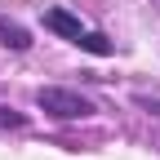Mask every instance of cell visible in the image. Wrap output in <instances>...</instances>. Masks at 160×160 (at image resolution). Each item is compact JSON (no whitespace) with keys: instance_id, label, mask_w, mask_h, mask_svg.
Returning a JSON list of instances; mask_svg holds the SVG:
<instances>
[{"instance_id":"cell-2","label":"cell","mask_w":160,"mask_h":160,"mask_svg":"<svg viewBox=\"0 0 160 160\" xmlns=\"http://www.w3.org/2000/svg\"><path fill=\"white\" fill-rule=\"evenodd\" d=\"M45 27H49L53 36H62V40H71V45H76L80 36H85V27H80V18H71L67 9H45Z\"/></svg>"},{"instance_id":"cell-5","label":"cell","mask_w":160,"mask_h":160,"mask_svg":"<svg viewBox=\"0 0 160 160\" xmlns=\"http://www.w3.org/2000/svg\"><path fill=\"white\" fill-rule=\"evenodd\" d=\"M27 125V116L22 111H13V107H0V129H22Z\"/></svg>"},{"instance_id":"cell-1","label":"cell","mask_w":160,"mask_h":160,"mask_svg":"<svg viewBox=\"0 0 160 160\" xmlns=\"http://www.w3.org/2000/svg\"><path fill=\"white\" fill-rule=\"evenodd\" d=\"M36 107L40 111H49L53 120H85V116H93V102L89 98H80L76 89H58V85H45L36 93Z\"/></svg>"},{"instance_id":"cell-3","label":"cell","mask_w":160,"mask_h":160,"mask_svg":"<svg viewBox=\"0 0 160 160\" xmlns=\"http://www.w3.org/2000/svg\"><path fill=\"white\" fill-rule=\"evenodd\" d=\"M0 45H9V49H27L31 36H27V27H18V22H9V18H0Z\"/></svg>"},{"instance_id":"cell-4","label":"cell","mask_w":160,"mask_h":160,"mask_svg":"<svg viewBox=\"0 0 160 160\" xmlns=\"http://www.w3.org/2000/svg\"><path fill=\"white\" fill-rule=\"evenodd\" d=\"M76 45L85 49V53H98V58H107V53H111V40H107L102 31H85V36L76 40Z\"/></svg>"},{"instance_id":"cell-6","label":"cell","mask_w":160,"mask_h":160,"mask_svg":"<svg viewBox=\"0 0 160 160\" xmlns=\"http://www.w3.org/2000/svg\"><path fill=\"white\" fill-rule=\"evenodd\" d=\"M138 107H147L151 116H160V102H156V98H138Z\"/></svg>"}]
</instances>
